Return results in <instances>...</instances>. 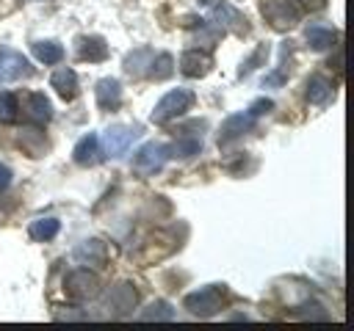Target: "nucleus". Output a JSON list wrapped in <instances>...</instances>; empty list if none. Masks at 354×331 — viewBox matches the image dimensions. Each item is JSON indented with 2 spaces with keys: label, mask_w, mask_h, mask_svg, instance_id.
Segmentation results:
<instances>
[{
  "label": "nucleus",
  "mask_w": 354,
  "mask_h": 331,
  "mask_svg": "<svg viewBox=\"0 0 354 331\" xmlns=\"http://www.w3.org/2000/svg\"><path fill=\"white\" fill-rule=\"evenodd\" d=\"M94 94H97L100 110H116L119 102H122V86H119V80H113V77H102V80L97 83Z\"/></svg>",
  "instance_id": "obj_12"
},
{
  "label": "nucleus",
  "mask_w": 354,
  "mask_h": 331,
  "mask_svg": "<svg viewBox=\"0 0 354 331\" xmlns=\"http://www.w3.org/2000/svg\"><path fill=\"white\" fill-rule=\"evenodd\" d=\"M210 22L224 33V30H230V33H235V36H246L249 33V25H246V17L232 6V3H227V0H221V3H216L213 8H210Z\"/></svg>",
  "instance_id": "obj_4"
},
{
  "label": "nucleus",
  "mask_w": 354,
  "mask_h": 331,
  "mask_svg": "<svg viewBox=\"0 0 354 331\" xmlns=\"http://www.w3.org/2000/svg\"><path fill=\"white\" fill-rule=\"evenodd\" d=\"M97 154H100V138H97L94 132L83 135V138L75 143V152H72V157H75L77 166H91V163L97 160Z\"/></svg>",
  "instance_id": "obj_18"
},
{
  "label": "nucleus",
  "mask_w": 354,
  "mask_h": 331,
  "mask_svg": "<svg viewBox=\"0 0 354 331\" xmlns=\"http://www.w3.org/2000/svg\"><path fill=\"white\" fill-rule=\"evenodd\" d=\"M77 58L80 61H105L108 58V44L102 36H80L77 39Z\"/></svg>",
  "instance_id": "obj_13"
},
{
  "label": "nucleus",
  "mask_w": 354,
  "mask_h": 331,
  "mask_svg": "<svg viewBox=\"0 0 354 331\" xmlns=\"http://www.w3.org/2000/svg\"><path fill=\"white\" fill-rule=\"evenodd\" d=\"M75 259L80 265H102L105 262V243L91 237V240H83L77 248H75Z\"/></svg>",
  "instance_id": "obj_16"
},
{
  "label": "nucleus",
  "mask_w": 354,
  "mask_h": 331,
  "mask_svg": "<svg viewBox=\"0 0 354 331\" xmlns=\"http://www.w3.org/2000/svg\"><path fill=\"white\" fill-rule=\"evenodd\" d=\"M136 135H138V127L113 124V127H108L105 135H102V152H105L108 157H122V154H127V149H130V143H133Z\"/></svg>",
  "instance_id": "obj_7"
},
{
  "label": "nucleus",
  "mask_w": 354,
  "mask_h": 331,
  "mask_svg": "<svg viewBox=\"0 0 354 331\" xmlns=\"http://www.w3.org/2000/svg\"><path fill=\"white\" fill-rule=\"evenodd\" d=\"M58 229H61V223H58L55 218H36V221L28 226V234H30L33 240L47 243V240H53V237L58 234Z\"/></svg>",
  "instance_id": "obj_22"
},
{
  "label": "nucleus",
  "mask_w": 354,
  "mask_h": 331,
  "mask_svg": "<svg viewBox=\"0 0 354 331\" xmlns=\"http://www.w3.org/2000/svg\"><path fill=\"white\" fill-rule=\"evenodd\" d=\"M285 50H288V44L282 47V63H279V69H277V72H271V74H266V77H263V86H282V83L288 80L290 66H288V61H285Z\"/></svg>",
  "instance_id": "obj_28"
},
{
  "label": "nucleus",
  "mask_w": 354,
  "mask_h": 331,
  "mask_svg": "<svg viewBox=\"0 0 354 331\" xmlns=\"http://www.w3.org/2000/svg\"><path fill=\"white\" fill-rule=\"evenodd\" d=\"M194 105V91L191 88H171L169 94H163L152 110V121L155 124H166L177 116H183L188 108Z\"/></svg>",
  "instance_id": "obj_1"
},
{
  "label": "nucleus",
  "mask_w": 354,
  "mask_h": 331,
  "mask_svg": "<svg viewBox=\"0 0 354 331\" xmlns=\"http://www.w3.org/2000/svg\"><path fill=\"white\" fill-rule=\"evenodd\" d=\"M8 185H11V168L0 163V190H6Z\"/></svg>",
  "instance_id": "obj_31"
},
{
  "label": "nucleus",
  "mask_w": 354,
  "mask_h": 331,
  "mask_svg": "<svg viewBox=\"0 0 354 331\" xmlns=\"http://www.w3.org/2000/svg\"><path fill=\"white\" fill-rule=\"evenodd\" d=\"M33 55L41 61V63H58L64 58V47L58 41H50V39H39L33 41Z\"/></svg>",
  "instance_id": "obj_21"
},
{
  "label": "nucleus",
  "mask_w": 354,
  "mask_h": 331,
  "mask_svg": "<svg viewBox=\"0 0 354 331\" xmlns=\"http://www.w3.org/2000/svg\"><path fill=\"white\" fill-rule=\"evenodd\" d=\"M166 157H169L166 146L149 141V143H144V146L136 152V157H133V168H136L138 174L149 177V174H158V171L166 166Z\"/></svg>",
  "instance_id": "obj_5"
},
{
  "label": "nucleus",
  "mask_w": 354,
  "mask_h": 331,
  "mask_svg": "<svg viewBox=\"0 0 354 331\" xmlns=\"http://www.w3.org/2000/svg\"><path fill=\"white\" fill-rule=\"evenodd\" d=\"M64 290L72 301L83 303V301H91L100 295V279L88 270V268H75L66 279H64Z\"/></svg>",
  "instance_id": "obj_3"
},
{
  "label": "nucleus",
  "mask_w": 354,
  "mask_h": 331,
  "mask_svg": "<svg viewBox=\"0 0 354 331\" xmlns=\"http://www.w3.org/2000/svg\"><path fill=\"white\" fill-rule=\"evenodd\" d=\"M149 61H152V50H149V47H141V50H136V52H130V55L124 58V69H127L130 74H141L144 66H149Z\"/></svg>",
  "instance_id": "obj_24"
},
{
  "label": "nucleus",
  "mask_w": 354,
  "mask_h": 331,
  "mask_svg": "<svg viewBox=\"0 0 354 331\" xmlns=\"http://www.w3.org/2000/svg\"><path fill=\"white\" fill-rule=\"evenodd\" d=\"M213 66V58L202 50H185L183 58H180V72L185 77H205Z\"/></svg>",
  "instance_id": "obj_11"
},
{
  "label": "nucleus",
  "mask_w": 354,
  "mask_h": 331,
  "mask_svg": "<svg viewBox=\"0 0 354 331\" xmlns=\"http://www.w3.org/2000/svg\"><path fill=\"white\" fill-rule=\"evenodd\" d=\"M136 290H133V284H127V281H122V284H116V287H111V292H108V298H105V303H108V309L116 314V317H122V314H127L133 306H136Z\"/></svg>",
  "instance_id": "obj_10"
},
{
  "label": "nucleus",
  "mask_w": 354,
  "mask_h": 331,
  "mask_svg": "<svg viewBox=\"0 0 354 331\" xmlns=\"http://www.w3.org/2000/svg\"><path fill=\"white\" fill-rule=\"evenodd\" d=\"M304 36H307V44H310L313 50H329V47L335 44V39H337L335 28H329V25H321V22L310 25V28L304 30Z\"/></svg>",
  "instance_id": "obj_19"
},
{
  "label": "nucleus",
  "mask_w": 354,
  "mask_h": 331,
  "mask_svg": "<svg viewBox=\"0 0 354 331\" xmlns=\"http://www.w3.org/2000/svg\"><path fill=\"white\" fill-rule=\"evenodd\" d=\"M149 74L155 77V80H166L171 72H174V58L169 55V52H160V55H152V61H149Z\"/></svg>",
  "instance_id": "obj_25"
},
{
  "label": "nucleus",
  "mask_w": 354,
  "mask_h": 331,
  "mask_svg": "<svg viewBox=\"0 0 354 331\" xmlns=\"http://www.w3.org/2000/svg\"><path fill=\"white\" fill-rule=\"evenodd\" d=\"M17 110H19L17 97L11 91H0V124H11L17 119Z\"/></svg>",
  "instance_id": "obj_27"
},
{
  "label": "nucleus",
  "mask_w": 354,
  "mask_h": 331,
  "mask_svg": "<svg viewBox=\"0 0 354 331\" xmlns=\"http://www.w3.org/2000/svg\"><path fill=\"white\" fill-rule=\"evenodd\" d=\"M50 86L55 88V94H58L64 102H72V99L77 97V74H75V69H69V66L58 69V72L50 77Z\"/></svg>",
  "instance_id": "obj_14"
},
{
  "label": "nucleus",
  "mask_w": 354,
  "mask_h": 331,
  "mask_svg": "<svg viewBox=\"0 0 354 331\" xmlns=\"http://www.w3.org/2000/svg\"><path fill=\"white\" fill-rule=\"evenodd\" d=\"M260 11L271 22V28H277V30H288L299 22V8L290 0H266L260 6Z\"/></svg>",
  "instance_id": "obj_6"
},
{
  "label": "nucleus",
  "mask_w": 354,
  "mask_h": 331,
  "mask_svg": "<svg viewBox=\"0 0 354 331\" xmlns=\"http://www.w3.org/2000/svg\"><path fill=\"white\" fill-rule=\"evenodd\" d=\"M138 320H174V309L166 301H152L147 309L138 312Z\"/></svg>",
  "instance_id": "obj_23"
},
{
  "label": "nucleus",
  "mask_w": 354,
  "mask_h": 331,
  "mask_svg": "<svg viewBox=\"0 0 354 331\" xmlns=\"http://www.w3.org/2000/svg\"><path fill=\"white\" fill-rule=\"evenodd\" d=\"M304 88H307L304 94H307V102L310 105H324L332 97V80L324 77V74H310V80H307Z\"/></svg>",
  "instance_id": "obj_17"
},
{
  "label": "nucleus",
  "mask_w": 354,
  "mask_h": 331,
  "mask_svg": "<svg viewBox=\"0 0 354 331\" xmlns=\"http://www.w3.org/2000/svg\"><path fill=\"white\" fill-rule=\"evenodd\" d=\"M28 74H30V63L19 52L0 50V83H11V80L28 77Z\"/></svg>",
  "instance_id": "obj_8"
},
{
  "label": "nucleus",
  "mask_w": 354,
  "mask_h": 331,
  "mask_svg": "<svg viewBox=\"0 0 354 331\" xmlns=\"http://www.w3.org/2000/svg\"><path fill=\"white\" fill-rule=\"evenodd\" d=\"M221 298H224V287L207 284V287H202L196 292H188L185 301H183V306L191 314H196V317H213L221 309Z\"/></svg>",
  "instance_id": "obj_2"
},
{
  "label": "nucleus",
  "mask_w": 354,
  "mask_h": 331,
  "mask_svg": "<svg viewBox=\"0 0 354 331\" xmlns=\"http://www.w3.org/2000/svg\"><path fill=\"white\" fill-rule=\"evenodd\" d=\"M266 58H268V44H257V47H254V52L241 63L238 77H246L249 72H254L257 66H263V63H266Z\"/></svg>",
  "instance_id": "obj_26"
},
{
  "label": "nucleus",
  "mask_w": 354,
  "mask_h": 331,
  "mask_svg": "<svg viewBox=\"0 0 354 331\" xmlns=\"http://www.w3.org/2000/svg\"><path fill=\"white\" fill-rule=\"evenodd\" d=\"M271 108H274V102H271V99H254V102L249 105V113H252V116L257 119V116H263V113H268Z\"/></svg>",
  "instance_id": "obj_29"
},
{
  "label": "nucleus",
  "mask_w": 354,
  "mask_h": 331,
  "mask_svg": "<svg viewBox=\"0 0 354 331\" xmlns=\"http://www.w3.org/2000/svg\"><path fill=\"white\" fill-rule=\"evenodd\" d=\"M166 152H169V157H194V154L202 152V138L185 132V135H180L171 146H166Z\"/></svg>",
  "instance_id": "obj_20"
},
{
  "label": "nucleus",
  "mask_w": 354,
  "mask_h": 331,
  "mask_svg": "<svg viewBox=\"0 0 354 331\" xmlns=\"http://www.w3.org/2000/svg\"><path fill=\"white\" fill-rule=\"evenodd\" d=\"M254 121H257V119H254L249 110L227 116V119H224V124H221V132H218V143H227V141L241 138L243 132H249V130L254 127Z\"/></svg>",
  "instance_id": "obj_9"
},
{
  "label": "nucleus",
  "mask_w": 354,
  "mask_h": 331,
  "mask_svg": "<svg viewBox=\"0 0 354 331\" xmlns=\"http://www.w3.org/2000/svg\"><path fill=\"white\" fill-rule=\"evenodd\" d=\"M296 8H307V11H321L326 6V0H290Z\"/></svg>",
  "instance_id": "obj_30"
},
{
  "label": "nucleus",
  "mask_w": 354,
  "mask_h": 331,
  "mask_svg": "<svg viewBox=\"0 0 354 331\" xmlns=\"http://www.w3.org/2000/svg\"><path fill=\"white\" fill-rule=\"evenodd\" d=\"M25 116H28L30 121H36V124H47V121L53 119V105H50V99H47L44 94H39V91L28 94V97H25Z\"/></svg>",
  "instance_id": "obj_15"
}]
</instances>
